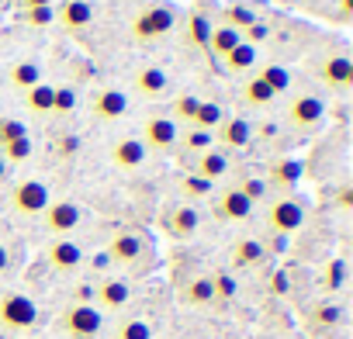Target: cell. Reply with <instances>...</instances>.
<instances>
[{
	"label": "cell",
	"mask_w": 353,
	"mask_h": 339,
	"mask_svg": "<svg viewBox=\"0 0 353 339\" xmlns=\"http://www.w3.org/2000/svg\"><path fill=\"white\" fill-rule=\"evenodd\" d=\"M322 118H325V101L319 97V94H298V97H291V104H288V121L294 125V128H315V125H322Z\"/></svg>",
	"instance_id": "8992f818"
},
{
	"label": "cell",
	"mask_w": 353,
	"mask_h": 339,
	"mask_svg": "<svg viewBox=\"0 0 353 339\" xmlns=\"http://www.w3.org/2000/svg\"><path fill=\"white\" fill-rule=\"evenodd\" d=\"M77 107V90L73 87H56V94H52V111L56 114H70Z\"/></svg>",
	"instance_id": "60d3db41"
},
{
	"label": "cell",
	"mask_w": 353,
	"mask_h": 339,
	"mask_svg": "<svg viewBox=\"0 0 353 339\" xmlns=\"http://www.w3.org/2000/svg\"><path fill=\"white\" fill-rule=\"evenodd\" d=\"M239 42H243V35H239L236 28L219 25V28H212V35H208V52H212V56H229Z\"/></svg>",
	"instance_id": "cb8c5ba5"
},
{
	"label": "cell",
	"mask_w": 353,
	"mask_h": 339,
	"mask_svg": "<svg viewBox=\"0 0 353 339\" xmlns=\"http://www.w3.org/2000/svg\"><path fill=\"white\" fill-rule=\"evenodd\" d=\"M8 267H11V253L8 246H0V274H8Z\"/></svg>",
	"instance_id": "681fc988"
},
{
	"label": "cell",
	"mask_w": 353,
	"mask_h": 339,
	"mask_svg": "<svg viewBox=\"0 0 353 339\" xmlns=\"http://www.w3.org/2000/svg\"><path fill=\"white\" fill-rule=\"evenodd\" d=\"M128 301H132V287L121 277H104L94 287V308L97 311H121Z\"/></svg>",
	"instance_id": "9c48e42d"
},
{
	"label": "cell",
	"mask_w": 353,
	"mask_h": 339,
	"mask_svg": "<svg viewBox=\"0 0 353 339\" xmlns=\"http://www.w3.org/2000/svg\"><path fill=\"white\" fill-rule=\"evenodd\" d=\"M184 152H205V149H212V135L208 132H198V128H191L188 135H184Z\"/></svg>",
	"instance_id": "7bdbcfd3"
},
{
	"label": "cell",
	"mask_w": 353,
	"mask_h": 339,
	"mask_svg": "<svg viewBox=\"0 0 353 339\" xmlns=\"http://www.w3.org/2000/svg\"><path fill=\"white\" fill-rule=\"evenodd\" d=\"M42 218H46V229H49L56 239H66V236L77 232V225L83 222V212H80V205H73V201H49V208L42 212Z\"/></svg>",
	"instance_id": "5b68a950"
},
{
	"label": "cell",
	"mask_w": 353,
	"mask_h": 339,
	"mask_svg": "<svg viewBox=\"0 0 353 339\" xmlns=\"http://www.w3.org/2000/svg\"><path fill=\"white\" fill-rule=\"evenodd\" d=\"M142 256H145V239H142L139 232H132V229H121V232H114V236H111L108 260L132 267V263H139Z\"/></svg>",
	"instance_id": "30bf717a"
},
{
	"label": "cell",
	"mask_w": 353,
	"mask_h": 339,
	"mask_svg": "<svg viewBox=\"0 0 353 339\" xmlns=\"http://www.w3.org/2000/svg\"><path fill=\"white\" fill-rule=\"evenodd\" d=\"M181 298H184V305H191V308H205V305H212V301H215L212 277H208V274H201V277H191V280L184 284Z\"/></svg>",
	"instance_id": "7402d4cb"
},
{
	"label": "cell",
	"mask_w": 353,
	"mask_h": 339,
	"mask_svg": "<svg viewBox=\"0 0 353 339\" xmlns=\"http://www.w3.org/2000/svg\"><path fill=\"white\" fill-rule=\"evenodd\" d=\"M222 18H225V25L229 28H236L239 35L246 32V28H253L256 21H260V14L250 8V4H229L225 11H222Z\"/></svg>",
	"instance_id": "4316f807"
},
{
	"label": "cell",
	"mask_w": 353,
	"mask_h": 339,
	"mask_svg": "<svg viewBox=\"0 0 353 339\" xmlns=\"http://www.w3.org/2000/svg\"><path fill=\"white\" fill-rule=\"evenodd\" d=\"M222 118H225V114H222V107H219L215 101H201V107H198V114H194V121H191L188 128H198V132H208V135H212Z\"/></svg>",
	"instance_id": "83f0119b"
},
{
	"label": "cell",
	"mask_w": 353,
	"mask_h": 339,
	"mask_svg": "<svg viewBox=\"0 0 353 339\" xmlns=\"http://www.w3.org/2000/svg\"><path fill=\"white\" fill-rule=\"evenodd\" d=\"M173 21H176V14L170 8H152L139 18V35H163L173 28Z\"/></svg>",
	"instance_id": "603a6c76"
},
{
	"label": "cell",
	"mask_w": 353,
	"mask_h": 339,
	"mask_svg": "<svg viewBox=\"0 0 353 339\" xmlns=\"http://www.w3.org/2000/svg\"><path fill=\"white\" fill-rule=\"evenodd\" d=\"M181 194L188 198V205H194V201H201V198H208V194H212V184H208V181H201L198 174H188V177L181 181Z\"/></svg>",
	"instance_id": "e575fe53"
},
{
	"label": "cell",
	"mask_w": 353,
	"mask_h": 339,
	"mask_svg": "<svg viewBox=\"0 0 353 339\" xmlns=\"http://www.w3.org/2000/svg\"><path fill=\"white\" fill-rule=\"evenodd\" d=\"M225 59V66H229V73H243V70H250L253 63H256V45H250V42H239L229 56H222Z\"/></svg>",
	"instance_id": "f546056e"
},
{
	"label": "cell",
	"mask_w": 353,
	"mask_h": 339,
	"mask_svg": "<svg viewBox=\"0 0 353 339\" xmlns=\"http://www.w3.org/2000/svg\"><path fill=\"white\" fill-rule=\"evenodd\" d=\"M52 94H56V87H49V83H35L32 90H25V104H28V111H35V114H49V111H52Z\"/></svg>",
	"instance_id": "f1b7e54d"
},
{
	"label": "cell",
	"mask_w": 353,
	"mask_h": 339,
	"mask_svg": "<svg viewBox=\"0 0 353 339\" xmlns=\"http://www.w3.org/2000/svg\"><path fill=\"white\" fill-rule=\"evenodd\" d=\"M301 174H305V163H301V159H294V156H281V159H274V163H270V177H267V187L291 191V187H298Z\"/></svg>",
	"instance_id": "5bb4252c"
},
{
	"label": "cell",
	"mask_w": 353,
	"mask_h": 339,
	"mask_svg": "<svg viewBox=\"0 0 353 339\" xmlns=\"http://www.w3.org/2000/svg\"><path fill=\"white\" fill-rule=\"evenodd\" d=\"M343 280H346V263L343 260H329L325 263V270H322V291H339L343 287Z\"/></svg>",
	"instance_id": "8d00e7d4"
},
{
	"label": "cell",
	"mask_w": 353,
	"mask_h": 339,
	"mask_svg": "<svg viewBox=\"0 0 353 339\" xmlns=\"http://www.w3.org/2000/svg\"><path fill=\"white\" fill-rule=\"evenodd\" d=\"M267 225H270V232H277V236L298 232V229L305 225V205H301L298 198H277V201L270 205V212H267Z\"/></svg>",
	"instance_id": "277c9868"
},
{
	"label": "cell",
	"mask_w": 353,
	"mask_h": 339,
	"mask_svg": "<svg viewBox=\"0 0 353 339\" xmlns=\"http://www.w3.org/2000/svg\"><path fill=\"white\" fill-rule=\"evenodd\" d=\"M90 111H94L97 118H104V121H118V118H125V111H128V97H125L121 90H114V87H104V90H97V94L90 97Z\"/></svg>",
	"instance_id": "9a60e30c"
},
{
	"label": "cell",
	"mask_w": 353,
	"mask_h": 339,
	"mask_svg": "<svg viewBox=\"0 0 353 339\" xmlns=\"http://www.w3.org/2000/svg\"><path fill=\"white\" fill-rule=\"evenodd\" d=\"M256 76H260V80H263V83H267L270 90H274V94H284V90L291 87V73H288L284 66H277V63L263 66V70H260Z\"/></svg>",
	"instance_id": "836d02e7"
},
{
	"label": "cell",
	"mask_w": 353,
	"mask_h": 339,
	"mask_svg": "<svg viewBox=\"0 0 353 339\" xmlns=\"http://www.w3.org/2000/svg\"><path fill=\"white\" fill-rule=\"evenodd\" d=\"M212 291H215V301H232L239 284L232 274H212Z\"/></svg>",
	"instance_id": "74e56055"
},
{
	"label": "cell",
	"mask_w": 353,
	"mask_h": 339,
	"mask_svg": "<svg viewBox=\"0 0 353 339\" xmlns=\"http://www.w3.org/2000/svg\"><path fill=\"white\" fill-rule=\"evenodd\" d=\"M198 107H201V97H194V94H181V97L173 101V118H176V121H184V125H191L194 114H198Z\"/></svg>",
	"instance_id": "d590c367"
},
{
	"label": "cell",
	"mask_w": 353,
	"mask_h": 339,
	"mask_svg": "<svg viewBox=\"0 0 353 339\" xmlns=\"http://www.w3.org/2000/svg\"><path fill=\"white\" fill-rule=\"evenodd\" d=\"M145 156H149V149L142 145L139 135H125L111 145V163L121 166V170H139L145 163Z\"/></svg>",
	"instance_id": "2e32d148"
},
{
	"label": "cell",
	"mask_w": 353,
	"mask_h": 339,
	"mask_svg": "<svg viewBox=\"0 0 353 339\" xmlns=\"http://www.w3.org/2000/svg\"><path fill=\"white\" fill-rule=\"evenodd\" d=\"M260 135H263V138H277V125H274V121L260 125Z\"/></svg>",
	"instance_id": "f907efd6"
},
{
	"label": "cell",
	"mask_w": 353,
	"mask_h": 339,
	"mask_svg": "<svg viewBox=\"0 0 353 339\" xmlns=\"http://www.w3.org/2000/svg\"><path fill=\"white\" fill-rule=\"evenodd\" d=\"M336 208H339V212H350V208H353V184H343V187L336 191Z\"/></svg>",
	"instance_id": "f6af8a7d"
},
{
	"label": "cell",
	"mask_w": 353,
	"mask_h": 339,
	"mask_svg": "<svg viewBox=\"0 0 353 339\" xmlns=\"http://www.w3.org/2000/svg\"><path fill=\"white\" fill-rule=\"evenodd\" d=\"M315 76L329 87V90H350L353 87V59L336 52V56H325L319 66H315Z\"/></svg>",
	"instance_id": "52a82bcc"
},
{
	"label": "cell",
	"mask_w": 353,
	"mask_h": 339,
	"mask_svg": "<svg viewBox=\"0 0 353 339\" xmlns=\"http://www.w3.org/2000/svg\"><path fill=\"white\" fill-rule=\"evenodd\" d=\"M46 260H49L52 270L70 274V270H77V267L83 263V249H80V243H73L70 236H66V239H52L49 249H46Z\"/></svg>",
	"instance_id": "8fae6325"
},
{
	"label": "cell",
	"mask_w": 353,
	"mask_h": 339,
	"mask_svg": "<svg viewBox=\"0 0 353 339\" xmlns=\"http://www.w3.org/2000/svg\"><path fill=\"white\" fill-rule=\"evenodd\" d=\"M212 21H208V14H201V11H191L188 14V42L194 45V49H205L208 52V35H212Z\"/></svg>",
	"instance_id": "d4e9b609"
},
{
	"label": "cell",
	"mask_w": 353,
	"mask_h": 339,
	"mask_svg": "<svg viewBox=\"0 0 353 339\" xmlns=\"http://www.w3.org/2000/svg\"><path fill=\"white\" fill-rule=\"evenodd\" d=\"M59 329L70 336V339H97L101 329H104V311H97L94 305H70L63 315H59Z\"/></svg>",
	"instance_id": "7a4b0ae2"
},
{
	"label": "cell",
	"mask_w": 353,
	"mask_h": 339,
	"mask_svg": "<svg viewBox=\"0 0 353 339\" xmlns=\"http://www.w3.org/2000/svg\"><path fill=\"white\" fill-rule=\"evenodd\" d=\"M0 152H4L8 166H11V163H21V159H28V156H32V138H28V135H25V138H14V142H8Z\"/></svg>",
	"instance_id": "ab89813d"
},
{
	"label": "cell",
	"mask_w": 353,
	"mask_h": 339,
	"mask_svg": "<svg viewBox=\"0 0 353 339\" xmlns=\"http://www.w3.org/2000/svg\"><path fill=\"white\" fill-rule=\"evenodd\" d=\"M166 87H170V76L159 66H142L135 73V94H142V97H163Z\"/></svg>",
	"instance_id": "ffe728a7"
},
{
	"label": "cell",
	"mask_w": 353,
	"mask_h": 339,
	"mask_svg": "<svg viewBox=\"0 0 353 339\" xmlns=\"http://www.w3.org/2000/svg\"><path fill=\"white\" fill-rule=\"evenodd\" d=\"M267 256V246L260 239H239L232 246V267L236 270H250V267H260Z\"/></svg>",
	"instance_id": "44dd1931"
},
{
	"label": "cell",
	"mask_w": 353,
	"mask_h": 339,
	"mask_svg": "<svg viewBox=\"0 0 353 339\" xmlns=\"http://www.w3.org/2000/svg\"><path fill=\"white\" fill-rule=\"evenodd\" d=\"M142 145L145 149H156V152H166L176 145V121L166 118V114H152L142 121Z\"/></svg>",
	"instance_id": "ba28073f"
},
{
	"label": "cell",
	"mask_w": 353,
	"mask_h": 339,
	"mask_svg": "<svg viewBox=\"0 0 353 339\" xmlns=\"http://www.w3.org/2000/svg\"><path fill=\"white\" fill-rule=\"evenodd\" d=\"M39 322V305L21 294V291H8L4 298H0V325L11 329V332H28L35 329Z\"/></svg>",
	"instance_id": "6da1fadb"
},
{
	"label": "cell",
	"mask_w": 353,
	"mask_h": 339,
	"mask_svg": "<svg viewBox=\"0 0 353 339\" xmlns=\"http://www.w3.org/2000/svg\"><path fill=\"white\" fill-rule=\"evenodd\" d=\"M339 18H343V21L353 18V0H339Z\"/></svg>",
	"instance_id": "c3c4849f"
},
{
	"label": "cell",
	"mask_w": 353,
	"mask_h": 339,
	"mask_svg": "<svg viewBox=\"0 0 353 339\" xmlns=\"http://www.w3.org/2000/svg\"><path fill=\"white\" fill-rule=\"evenodd\" d=\"M114 339H152V325L145 318H121Z\"/></svg>",
	"instance_id": "1f68e13d"
},
{
	"label": "cell",
	"mask_w": 353,
	"mask_h": 339,
	"mask_svg": "<svg viewBox=\"0 0 353 339\" xmlns=\"http://www.w3.org/2000/svg\"><path fill=\"white\" fill-rule=\"evenodd\" d=\"M236 187H239V191H243L253 205H256V201H263V198H267V191H270V187H267V181H263V177H253V174H246Z\"/></svg>",
	"instance_id": "f35d334b"
},
{
	"label": "cell",
	"mask_w": 353,
	"mask_h": 339,
	"mask_svg": "<svg viewBox=\"0 0 353 339\" xmlns=\"http://www.w3.org/2000/svg\"><path fill=\"white\" fill-rule=\"evenodd\" d=\"M215 132H219V142L225 149H246L253 142V125L246 118H222Z\"/></svg>",
	"instance_id": "ac0fdd59"
},
{
	"label": "cell",
	"mask_w": 353,
	"mask_h": 339,
	"mask_svg": "<svg viewBox=\"0 0 353 339\" xmlns=\"http://www.w3.org/2000/svg\"><path fill=\"white\" fill-rule=\"evenodd\" d=\"M11 83H14L18 90H32L35 83H42V70H39L35 63H18V66L11 70Z\"/></svg>",
	"instance_id": "d6a6232c"
},
{
	"label": "cell",
	"mask_w": 353,
	"mask_h": 339,
	"mask_svg": "<svg viewBox=\"0 0 353 339\" xmlns=\"http://www.w3.org/2000/svg\"><path fill=\"white\" fill-rule=\"evenodd\" d=\"M0 181H8V159L0 156Z\"/></svg>",
	"instance_id": "816d5d0a"
},
{
	"label": "cell",
	"mask_w": 353,
	"mask_h": 339,
	"mask_svg": "<svg viewBox=\"0 0 353 339\" xmlns=\"http://www.w3.org/2000/svg\"><path fill=\"white\" fill-rule=\"evenodd\" d=\"M49 201H52L49 187H46L42 181H35V177L18 181V184H14V191H11V208H14L18 215H25V218L42 215V212L49 208Z\"/></svg>",
	"instance_id": "3957f363"
},
{
	"label": "cell",
	"mask_w": 353,
	"mask_h": 339,
	"mask_svg": "<svg viewBox=\"0 0 353 339\" xmlns=\"http://www.w3.org/2000/svg\"><path fill=\"white\" fill-rule=\"evenodd\" d=\"M21 4V11H28V8H52V0H18Z\"/></svg>",
	"instance_id": "7dc6e473"
},
{
	"label": "cell",
	"mask_w": 353,
	"mask_h": 339,
	"mask_svg": "<svg viewBox=\"0 0 353 339\" xmlns=\"http://www.w3.org/2000/svg\"><path fill=\"white\" fill-rule=\"evenodd\" d=\"M56 21H59L66 32H83V28H90V21H94L90 0H66V4L56 11Z\"/></svg>",
	"instance_id": "e0dca14e"
},
{
	"label": "cell",
	"mask_w": 353,
	"mask_h": 339,
	"mask_svg": "<svg viewBox=\"0 0 353 339\" xmlns=\"http://www.w3.org/2000/svg\"><path fill=\"white\" fill-rule=\"evenodd\" d=\"M28 135V128L21 125V121H14V118H0V149H4L8 142H14V138H25Z\"/></svg>",
	"instance_id": "b9f144b4"
},
{
	"label": "cell",
	"mask_w": 353,
	"mask_h": 339,
	"mask_svg": "<svg viewBox=\"0 0 353 339\" xmlns=\"http://www.w3.org/2000/svg\"><path fill=\"white\" fill-rule=\"evenodd\" d=\"M21 18H25L28 25H35V28H46V25L56 21V8H28Z\"/></svg>",
	"instance_id": "ee69618b"
},
{
	"label": "cell",
	"mask_w": 353,
	"mask_h": 339,
	"mask_svg": "<svg viewBox=\"0 0 353 339\" xmlns=\"http://www.w3.org/2000/svg\"><path fill=\"white\" fill-rule=\"evenodd\" d=\"M163 225H166V232L173 236V239H188V236H194L198 232V225H201V215H198V208L194 205H176V208H170V215L163 218Z\"/></svg>",
	"instance_id": "4fadbf2b"
},
{
	"label": "cell",
	"mask_w": 353,
	"mask_h": 339,
	"mask_svg": "<svg viewBox=\"0 0 353 339\" xmlns=\"http://www.w3.org/2000/svg\"><path fill=\"white\" fill-rule=\"evenodd\" d=\"M308 318H312V325L336 329V325L343 322V308H339V305H332V301H319V305L308 311Z\"/></svg>",
	"instance_id": "4dcf8cb0"
},
{
	"label": "cell",
	"mask_w": 353,
	"mask_h": 339,
	"mask_svg": "<svg viewBox=\"0 0 353 339\" xmlns=\"http://www.w3.org/2000/svg\"><path fill=\"white\" fill-rule=\"evenodd\" d=\"M239 97H243L250 107H267V104H274V97H277V94H274V90H270V87L260 80V76H250V80L243 83Z\"/></svg>",
	"instance_id": "484cf974"
},
{
	"label": "cell",
	"mask_w": 353,
	"mask_h": 339,
	"mask_svg": "<svg viewBox=\"0 0 353 339\" xmlns=\"http://www.w3.org/2000/svg\"><path fill=\"white\" fill-rule=\"evenodd\" d=\"M194 174L201 177V181H208V184H215V181H222L225 174H229V156L222 152V149H205V152H198V166H194Z\"/></svg>",
	"instance_id": "d6986e66"
},
{
	"label": "cell",
	"mask_w": 353,
	"mask_h": 339,
	"mask_svg": "<svg viewBox=\"0 0 353 339\" xmlns=\"http://www.w3.org/2000/svg\"><path fill=\"white\" fill-rule=\"evenodd\" d=\"M77 149H80V142H77V138H73V135H70V138H63V142H59V152H63V156H73V152H77Z\"/></svg>",
	"instance_id": "bcb514c9"
},
{
	"label": "cell",
	"mask_w": 353,
	"mask_h": 339,
	"mask_svg": "<svg viewBox=\"0 0 353 339\" xmlns=\"http://www.w3.org/2000/svg\"><path fill=\"white\" fill-rule=\"evenodd\" d=\"M215 215H219L222 222H246V218L253 215V201H250L239 187H229V191L219 194V201H215Z\"/></svg>",
	"instance_id": "7c38bea8"
}]
</instances>
